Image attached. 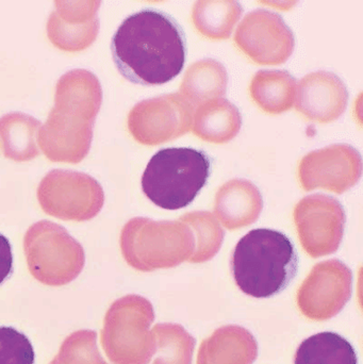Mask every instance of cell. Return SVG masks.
<instances>
[{
    "label": "cell",
    "mask_w": 363,
    "mask_h": 364,
    "mask_svg": "<svg viewBox=\"0 0 363 364\" xmlns=\"http://www.w3.org/2000/svg\"><path fill=\"white\" fill-rule=\"evenodd\" d=\"M111 53L117 70L130 82L164 85L183 72L187 40L176 19L145 8L124 19L113 34Z\"/></svg>",
    "instance_id": "1"
},
{
    "label": "cell",
    "mask_w": 363,
    "mask_h": 364,
    "mask_svg": "<svg viewBox=\"0 0 363 364\" xmlns=\"http://www.w3.org/2000/svg\"><path fill=\"white\" fill-rule=\"evenodd\" d=\"M102 102V85L90 70H70L58 80L55 106L38 134L50 161L76 164L87 157Z\"/></svg>",
    "instance_id": "2"
},
{
    "label": "cell",
    "mask_w": 363,
    "mask_h": 364,
    "mask_svg": "<svg viewBox=\"0 0 363 364\" xmlns=\"http://www.w3.org/2000/svg\"><path fill=\"white\" fill-rule=\"evenodd\" d=\"M300 257L291 240L281 231L258 228L241 237L230 257L237 287L254 299H270L296 277Z\"/></svg>",
    "instance_id": "3"
},
{
    "label": "cell",
    "mask_w": 363,
    "mask_h": 364,
    "mask_svg": "<svg viewBox=\"0 0 363 364\" xmlns=\"http://www.w3.org/2000/svg\"><path fill=\"white\" fill-rule=\"evenodd\" d=\"M212 171V159L200 149L170 147L149 160L143 173L142 190L147 198L166 210H178L193 203Z\"/></svg>",
    "instance_id": "4"
},
{
    "label": "cell",
    "mask_w": 363,
    "mask_h": 364,
    "mask_svg": "<svg viewBox=\"0 0 363 364\" xmlns=\"http://www.w3.org/2000/svg\"><path fill=\"white\" fill-rule=\"evenodd\" d=\"M23 250L30 273L46 286H65L85 267L81 244L64 227L49 220H40L28 229Z\"/></svg>",
    "instance_id": "5"
},
{
    "label": "cell",
    "mask_w": 363,
    "mask_h": 364,
    "mask_svg": "<svg viewBox=\"0 0 363 364\" xmlns=\"http://www.w3.org/2000/svg\"><path fill=\"white\" fill-rule=\"evenodd\" d=\"M38 199L43 211L48 215L85 222L99 213L104 194L99 182L90 175L53 170L38 184Z\"/></svg>",
    "instance_id": "6"
},
{
    "label": "cell",
    "mask_w": 363,
    "mask_h": 364,
    "mask_svg": "<svg viewBox=\"0 0 363 364\" xmlns=\"http://www.w3.org/2000/svg\"><path fill=\"white\" fill-rule=\"evenodd\" d=\"M194 107L180 94L143 100L128 117V128L141 144H163L187 134L193 123Z\"/></svg>",
    "instance_id": "7"
},
{
    "label": "cell",
    "mask_w": 363,
    "mask_h": 364,
    "mask_svg": "<svg viewBox=\"0 0 363 364\" xmlns=\"http://www.w3.org/2000/svg\"><path fill=\"white\" fill-rule=\"evenodd\" d=\"M234 43L256 63L274 65L291 55L294 36L281 15L258 9L239 25Z\"/></svg>",
    "instance_id": "8"
},
{
    "label": "cell",
    "mask_w": 363,
    "mask_h": 364,
    "mask_svg": "<svg viewBox=\"0 0 363 364\" xmlns=\"http://www.w3.org/2000/svg\"><path fill=\"white\" fill-rule=\"evenodd\" d=\"M131 307V297L111 306L104 318L102 344L107 356L114 364H146L148 346L145 322Z\"/></svg>",
    "instance_id": "9"
},
{
    "label": "cell",
    "mask_w": 363,
    "mask_h": 364,
    "mask_svg": "<svg viewBox=\"0 0 363 364\" xmlns=\"http://www.w3.org/2000/svg\"><path fill=\"white\" fill-rule=\"evenodd\" d=\"M49 16L47 34L58 48L81 51L95 41L99 30L100 1H55Z\"/></svg>",
    "instance_id": "10"
},
{
    "label": "cell",
    "mask_w": 363,
    "mask_h": 364,
    "mask_svg": "<svg viewBox=\"0 0 363 364\" xmlns=\"http://www.w3.org/2000/svg\"><path fill=\"white\" fill-rule=\"evenodd\" d=\"M347 100L349 92L338 76L311 73L298 83L296 109L311 121L330 123L345 112Z\"/></svg>",
    "instance_id": "11"
},
{
    "label": "cell",
    "mask_w": 363,
    "mask_h": 364,
    "mask_svg": "<svg viewBox=\"0 0 363 364\" xmlns=\"http://www.w3.org/2000/svg\"><path fill=\"white\" fill-rule=\"evenodd\" d=\"M242 119L237 107L226 100H212L198 107L193 117V132L207 142H228L241 128Z\"/></svg>",
    "instance_id": "12"
},
{
    "label": "cell",
    "mask_w": 363,
    "mask_h": 364,
    "mask_svg": "<svg viewBox=\"0 0 363 364\" xmlns=\"http://www.w3.org/2000/svg\"><path fill=\"white\" fill-rule=\"evenodd\" d=\"M42 124L31 115L9 113L0 117V145L4 155L16 162L29 161L40 155L38 134Z\"/></svg>",
    "instance_id": "13"
},
{
    "label": "cell",
    "mask_w": 363,
    "mask_h": 364,
    "mask_svg": "<svg viewBox=\"0 0 363 364\" xmlns=\"http://www.w3.org/2000/svg\"><path fill=\"white\" fill-rule=\"evenodd\" d=\"M251 95L266 112H285L296 100V78L287 70H260L251 80Z\"/></svg>",
    "instance_id": "14"
},
{
    "label": "cell",
    "mask_w": 363,
    "mask_h": 364,
    "mask_svg": "<svg viewBox=\"0 0 363 364\" xmlns=\"http://www.w3.org/2000/svg\"><path fill=\"white\" fill-rule=\"evenodd\" d=\"M294 364H358V357L349 340L339 333L324 331L300 343Z\"/></svg>",
    "instance_id": "15"
},
{
    "label": "cell",
    "mask_w": 363,
    "mask_h": 364,
    "mask_svg": "<svg viewBox=\"0 0 363 364\" xmlns=\"http://www.w3.org/2000/svg\"><path fill=\"white\" fill-rule=\"evenodd\" d=\"M227 80V73L220 62L205 59L190 66L183 77L181 93L194 107L224 95Z\"/></svg>",
    "instance_id": "16"
},
{
    "label": "cell",
    "mask_w": 363,
    "mask_h": 364,
    "mask_svg": "<svg viewBox=\"0 0 363 364\" xmlns=\"http://www.w3.org/2000/svg\"><path fill=\"white\" fill-rule=\"evenodd\" d=\"M205 342L198 364H251L257 350L253 338L238 329H228Z\"/></svg>",
    "instance_id": "17"
},
{
    "label": "cell",
    "mask_w": 363,
    "mask_h": 364,
    "mask_svg": "<svg viewBox=\"0 0 363 364\" xmlns=\"http://www.w3.org/2000/svg\"><path fill=\"white\" fill-rule=\"evenodd\" d=\"M241 14L242 6L237 1H198L192 18L200 33L213 40H224L229 38Z\"/></svg>",
    "instance_id": "18"
},
{
    "label": "cell",
    "mask_w": 363,
    "mask_h": 364,
    "mask_svg": "<svg viewBox=\"0 0 363 364\" xmlns=\"http://www.w3.org/2000/svg\"><path fill=\"white\" fill-rule=\"evenodd\" d=\"M49 364H108L98 350L97 333L78 331L64 340L59 354Z\"/></svg>",
    "instance_id": "19"
},
{
    "label": "cell",
    "mask_w": 363,
    "mask_h": 364,
    "mask_svg": "<svg viewBox=\"0 0 363 364\" xmlns=\"http://www.w3.org/2000/svg\"><path fill=\"white\" fill-rule=\"evenodd\" d=\"M36 353L25 333L0 327V364H34Z\"/></svg>",
    "instance_id": "20"
},
{
    "label": "cell",
    "mask_w": 363,
    "mask_h": 364,
    "mask_svg": "<svg viewBox=\"0 0 363 364\" xmlns=\"http://www.w3.org/2000/svg\"><path fill=\"white\" fill-rule=\"evenodd\" d=\"M166 337L168 352L155 364H190L194 341L189 336L170 331Z\"/></svg>",
    "instance_id": "21"
},
{
    "label": "cell",
    "mask_w": 363,
    "mask_h": 364,
    "mask_svg": "<svg viewBox=\"0 0 363 364\" xmlns=\"http://www.w3.org/2000/svg\"><path fill=\"white\" fill-rule=\"evenodd\" d=\"M13 274L12 246L8 237L0 233V286Z\"/></svg>",
    "instance_id": "22"
}]
</instances>
